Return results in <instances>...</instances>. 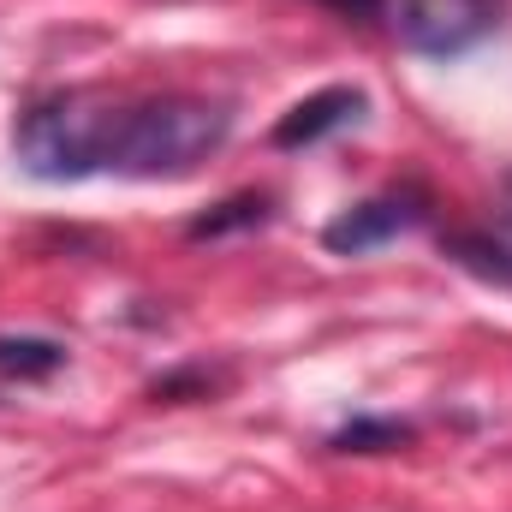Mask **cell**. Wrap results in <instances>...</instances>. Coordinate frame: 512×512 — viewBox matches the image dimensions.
<instances>
[{
  "instance_id": "1",
  "label": "cell",
  "mask_w": 512,
  "mask_h": 512,
  "mask_svg": "<svg viewBox=\"0 0 512 512\" xmlns=\"http://www.w3.org/2000/svg\"><path fill=\"white\" fill-rule=\"evenodd\" d=\"M233 137V108L209 96H108L102 173L120 179H191Z\"/></svg>"
},
{
  "instance_id": "2",
  "label": "cell",
  "mask_w": 512,
  "mask_h": 512,
  "mask_svg": "<svg viewBox=\"0 0 512 512\" xmlns=\"http://www.w3.org/2000/svg\"><path fill=\"white\" fill-rule=\"evenodd\" d=\"M108 96L102 90H54L36 96L12 126V161L42 185H78L102 173Z\"/></svg>"
},
{
  "instance_id": "3",
  "label": "cell",
  "mask_w": 512,
  "mask_h": 512,
  "mask_svg": "<svg viewBox=\"0 0 512 512\" xmlns=\"http://www.w3.org/2000/svg\"><path fill=\"white\" fill-rule=\"evenodd\" d=\"M507 18V0H399L393 30L417 60H465Z\"/></svg>"
},
{
  "instance_id": "4",
  "label": "cell",
  "mask_w": 512,
  "mask_h": 512,
  "mask_svg": "<svg viewBox=\"0 0 512 512\" xmlns=\"http://www.w3.org/2000/svg\"><path fill=\"white\" fill-rule=\"evenodd\" d=\"M423 221H429V197H423L417 185H393V191H376V197H364V203L340 209V215L322 227V251L370 256V251H382L387 239H399V233L423 227Z\"/></svg>"
},
{
  "instance_id": "5",
  "label": "cell",
  "mask_w": 512,
  "mask_h": 512,
  "mask_svg": "<svg viewBox=\"0 0 512 512\" xmlns=\"http://www.w3.org/2000/svg\"><path fill=\"white\" fill-rule=\"evenodd\" d=\"M364 114H370V96H364L358 84H328V90L292 102V108L274 120L268 143H274V149H310V143L334 137L340 126H352V120H364Z\"/></svg>"
},
{
  "instance_id": "6",
  "label": "cell",
  "mask_w": 512,
  "mask_h": 512,
  "mask_svg": "<svg viewBox=\"0 0 512 512\" xmlns=\"http://www.w3.org/2000/svg\"><path fill=\"white\" fill-rule=\"evenodd\" d=\"M274 221V197L268 191H233V197H221L209 215H197L191 227H185V239H227V233H251V227H268Z\"/></svg>"
},
{
  "instance_id": "7",
  "label": "cell",
  "mask_w": 512,
  "mask_h": 512,
  "mask_svg": "<svg viewBox=\"0 0 512 512\" xmlns=\"http://www.w3.org/2000/svg\"><path fill=\"white\" fill-rule=\"evenodd\" d=\"M66 370V346L48 334H0V376L6 382H48Z\"/></svg>"
},
{
  "instance_id": "8",
  "label": "cell",
  "mask_w": 512,
  "mask_h": 512,
  "mask_svg": "<svg viewBox=\"0 0 512 512\" xmlns=\"http://www.w3.org/2000/svg\"><path fill=\"white\" fill-rule=\"evenodd\" d=\"M441 256L489 286H512V245L489 239V233H441Z\"/></svg>"
},
{
  "instance_id": "9",
  "label": "cell",
  "mask_w": 512,
  "mask_h": 512,
  "mask_svg": "<svg viewBox=\"0 0 512 512\" xmlns=\"http://www.w3.org/2000/svg\"><path fill=\"white\" fill-rule=\"evenodd\" d=\"M411 435H417V429L399 423V417H352L346 429L328 435V447H334V453H393V447H405Z\"/></svg>"
},
{
  "instance_id": "10",
  "label": "cell",
  "mask_w": 512,
  "mask_h": 512,
  "mask_svg": "<svg viewBox=\"0 0 512 512\" xmlns=\"http://www.w3.org/2000/svg\"><path fill=\"white\" fill-rule=\"evenodd\" d=\"M221 387V376H209L203 364L197 370H173V376H161V382L149 387V399H167V405H185V399H209Z\"/></svg>"
},
{
  "instance_id": "11",
  "label": "cell",
  "mask_w": 512,
  "mask_h": 512,
  "mask_svg": "<svg viewBox=\"0 0 512 512\" xmlns=\"http://www.w3.org/2000/svg\"><path fill=\"white\" fill-rule=\"evenodd\" d=\"M316 6H328V12L346 18V24H376L387 12V0H316Z\"/></svg>"
},
{
  "instance_id": "12",
  "label": "cell",
  "mask_w": 512,
  "mask_h": 512,
  "mask_svg": "<svg viewBox=\"0 0 512 512\" xmlns=\"http://www.w3.org/2000/svg\"><path fill=\"white\" fill-rule=\"evenodd\" d=\"M501 215L512 221V179H507V197H501Z\"/></svg>"
}]
</instances>
